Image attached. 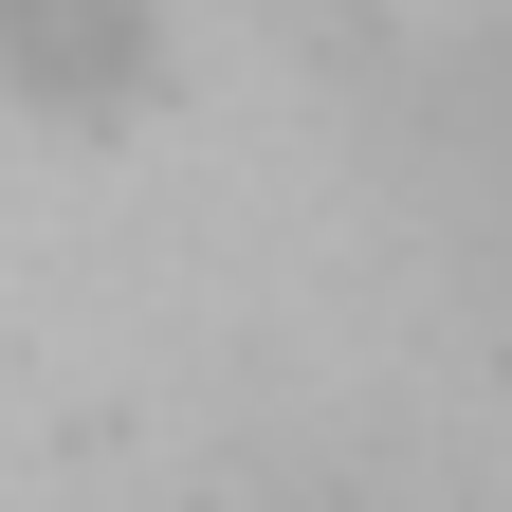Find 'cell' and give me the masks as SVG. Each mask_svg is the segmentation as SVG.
Masks as SVG:
<instances>
[{
	"label": "cell",
	"mask_w": 512,
	"mask_h": 512,
	"mask_svg": "<svg viewBox=\"0 0 512 512\" xmlns=\"http://www.w3.org/2000/svg\"><path fill=\"white\" fill-rule=\"evenodd\" d=\"M0 92L37 128H128L165 92V0H0Z\"/></svg>",
	"instance_id": "1"
}]
</instances>
